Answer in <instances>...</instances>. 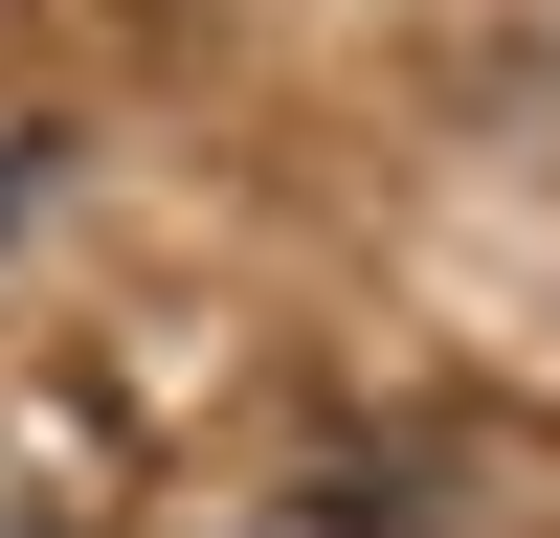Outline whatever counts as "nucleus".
I'll list each match as a JSON object with an SVG mask.
<instances>
[{
  "label": "nucleus",
  "instance_id": "f03ea898",
  "mask_svg": "<svg viewBox=\"0 0 560 538\" xmlns=\"http://www.w3.org/2000/svg\"><path fill=\"white\" fill-rule=\"evenodd\" d=\"M23 202H45V157H0V224H23Z\"/></svg>",
  "mask_w": 560,
  "mask_h": 538
},
{
  "label": "nucleus",
  "instance_id": "f257e3e1",
  "mask_svg": "<svg viewBox=\"0 0 560 538\" xmlns=\"http://www.w3.org/2000/svg\"><path fill=\"white\" fill-rule=\"evenodd\" d=\"M0 538H90L68 493H45V448H23V426H0Z\"/></svg>",
  "mask_w": 560,
  "mask_h": 538
}]
</instances>
